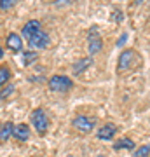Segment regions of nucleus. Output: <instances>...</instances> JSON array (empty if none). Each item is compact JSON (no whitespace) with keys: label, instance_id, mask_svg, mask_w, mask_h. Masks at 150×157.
I'll return each mask as SVG.
<instances>
[{"label":"nucleus","instance_id":"1","mask_svg":"<svg viewBox=\"0 0 150 157\" xmlns=\"http://www.w3.org/2000/svg\"><path fill=\"white\" fill-rule=\"evenodd\" d=\"M32 126L35 128V131H37L40 136H44L45 133H47L49 119H47V113H45L42 108H35L33 112H32Z\"/></svg>","mask_w":150,"mask_h":157},{"label":"nucleus","instance_id":"2","mask_svg":"<svg viewBox=\"0 0 150 157\" xmlns=\"http://www.w3.org/2000/svg\"><path fill=\"white\" fill-rule=\"evenodd\" d=\"M72 78L65 77V75H52L49 78V89L54 91V93H67V91L72 89Z\"/></svg>","mask_w":150,"mask_h":157},{"label":"nucleus","instance_id":"3","mask_svg":"<svg viewBox=\"0 0 150 157\" xmlns=\"http://www.w3.org/2000/svg\"><path fill=\"white\" fill-rule=\"evenodd\" d=\"M103 47V39H101L100 32L96 26H91L87 32V49H89V54H98Z\"/></svg>","mask_w":150,"mask_h":157},{"label":"nucleus","instance_id":"4","mask_svg":"<svg viewBox=\"0 0 150 157\" xmlns=\"http://www.w3.org/2000/svg\"><path fill=\"white\" fill-rule=\"evenodd\" d=\"M136 63H138V54H136V51L133 49H128L124 51L121 58H119V65H117V72L121 73L124 70H129V68L136 67Z\"/></svg>","mask_w":150,"mask_h":157},{"label":"nucleus","instance_id":"5","mask_svg":"<svg viewBox=\"0 0 150 157\" xmlns=\"http://www.w3.org/2000/svg\"><path fill=\"white\" fill-rule=\"evenodd\" d=\"M72 126L77 129L79 133H84V135H89L96 126V119L94 117H87V115H77L73 119Z\"/></svg>","mask_w":150,"mask_h":157},{"label":"nucleus","instance_id":"6","mask_svg":"<svg viewBox=\"0 0 150 157\" xmlns=\"http://www.w3.org/2000/svg\"><path fill=\"white\" fill-rule=\"evenodd\" d=\"M26 42L32 45V47H35V49H45V47L51 45V37H49L47 32L40 30V32H37L35 35H32Z\"/></svg>","mask_w":150,"mask_h":157},{"label":"nucleus","instance_id":"7","mask_svg":"<svg viewBox=\"0 0 150 157\" xmlns=\"http://www.w3.org/2000/svg\"><path fill=\"white\" fill-rule=\"evenodd\" d=\"M42 30V25H40V21H37V19H30V21L23 26V30H21V35L25 37V39H30L32 35H35L37 32H40Z\"/></svg>","mask_w":150,"mask_h":157},{"label":"nucleus","instance_id":"8","mask_svg":"<svg viewBox=\"0 0 150 157\" xmlns=\"http://www.w3.org/2000/svg\"><path fill=\"white\" fill-rule=\"evenodd\" d=\"M117 133V126H113V124H105L103 128L98 129V133H96V136H98V140H112L113 138V135Z\"/></svg>","mask_w":150,"mask_h":157},{"label":"nucleus","instance_id":"9","mask_svg":"<svg viewBox=\"0 0 150 157\" xmlns=\"http://www.w3.org/2000/svg\"><path fill=\"white\" fill-rule=\"evenodd\" d=\"M7 47L12 51V52H19L23 49V40L17 33H9L7 35V40H6Z\"/></svg>","mask_w":150,"mask_h":157},{"label":"nucleus","instance_id":"10","mask_svg":"<svg viewBox=\"0 0 150 157\" xmlns=\"http://www.w3.org/2000/svg\"><path fill=\"white\" fill-rule=\"evenodd\" d=\"M12 136L19 141H26L30 138V126H26V124H17V126H14Z\"/></svg>","mask_w":150,"mask_h":157},{"label":"nucleus","instance_id":"11","mask_svg":"<svg viewBox=\"0 0 150 157\" xmlns=\"http://www.w3.org/2000/svg\"><path fill=\"white\" fill-rule=\"evenodd\" d=\"M14 133V124L12 122H0V141H7Z\"/></svg>","mask_w":150,"mask_h":157},{"label":"nucleus","instance_id":"12","mask_svg":"<svg viewBox=\"0 0 150 157\" xmlns=\"http://www.w3.org/2000/svg\"><path fill=\"white\" fill-rule=\"evenodd\" d=\"M113 148H115V150H122V148H126V150H133L134 148V141L129 140V138H122V140H119L115 145H113Z\"/></svg>","mask_w":150,"mask_h":157},{"label":"nucleus","instance_id":"13","mask_svg":"<svg viewBox=\"0 0 150 157\" xmlns=\"http://www.w3.org/2000/svg\"><path fill=\"white\" fill-rule=\"evenodd\" d=\"M89 65H91V58H87V59H86V58H84V59H80V61H77L75 63V65H73V73H82V70L84 68H87Z\"/></svg>","mask_w":150,"mask_h":157},{"label":"nucleus","instance_id":"14","mask_svg":"<svg viewBox=\"0 0 150 157\" xmlns=\"http://www.w3.org/2000/svg\"><path fill=\"white\" fill-rule=\"evenodd\" d=\"M9 78H11V72H9V68H7V67H0V87H4V86L9 82Z\"/></svg>","mask_w":150,"mask_h":157},{"label":"nucleus","instance_id":"15","mask_svg":"<svg viewBox=\"0 0 150 157\" xmlns=\"http://www.w3.org/2000/svg\"><path fill=\"white\" fill-rule=\"evenodd\" d=\"M12 93H14V86H12V84L4 86V89L0 91V100H6L7 96H11Z\"/></svg>","mask_w":150,"mask_h":157},{"label":"nucleus","instance_id":"16","mask_svg":"<svg viewBox=\"0 0 150 157\" xmlns=\"http://www.w3.org/2000/svg\"><path fill=\"white\" fill-rule=\"evenodd\" d=\"M147 155H150V145H141L134 152V157H147Z\"/></svg>","mask_w":150,"mask_h":157},{"label":"nucleus","instance_id":"17","mask_svg":"<svg viewBox=\"0 0 150 157\" xmlns=\"http://www.w3.org/2000/svg\"><path fill=\"white\" fill-rule=\"evenodd\" d=\"M23 58H25V65H28V63H32V61H35V59H37V52H35V51H32V52L28 51V52H25V54H23Z\"/></svg>","mask_w":150,"mask_h":157},{"label":"nucleus","instance_id":"18","mask_svg":"<svg viewBox=\"0 0 150 157\" xmlns=\"http://www.w3.org/2000/svg\"><path fill=\"white\" fill-rule=\"evenodd\" d=\"M14 6H16L14 0H2V2H0V9H2V11H7V9H11V7H14Z\"/></svg>","mask_w":150,"mask_h":157},{"label":"nucleus","instance_id":"19","mask_svg":"<svg viewBox=\"0 0 150 157\" xmlns=\"http://www.w3.org/2000/svg\"><path fill=\"white\" fill-rule=\"evenodd\" d=\"M126 40H128V33H122V35H121V39L117 40V45H119V47H122Z\"/></svg>","mask_w":150,"mask_h":157},{"label":"nucleus","instance_id":"20","mask_svg":"<svg viewBox=\"0 0 150 157\" xmlns=\"http://www.w3.org/2000/svg\"><path fill=\"white\" fill-rule=\"evenodd\" d=\"M2 58H4V49L0 47V59H2Z\"/></svg>","mask_w":150,"mask_h":157}]
</instances>
